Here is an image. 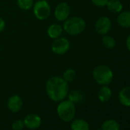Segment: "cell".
Returning a JSON list of instances; mask_svg holds the SVG:
<instances>
[{
  "label": "cell",
  "instance_id": "cell-1",
  "mask_svg": "<svg viewBox=\"0 0 130 130\" xmlns=\"http://www.w3.org/2000/svg\"><path fill=\"white\" fill-rule=\"evenodd\" d=\"M46 93L48 97L54 102L63 100L68 94L69 86L60 77H52L49 78L45 85Z\"/></svg>",
  "mask_w": 130,
  "mask_h": 130
},
{
  "label": "cell",
  "instance_id": "cell-2",
  "mask_svg": "<svg viewBox=\"0 0 130 130\" xmlns=\"http://www.w3.org/2000/svg\"><path fill=\"white\" fill-rule=\"evenodd\" d=\"M87 24L84 19L74 16L68 18L63 22V31L70 35H78L84 31Z\"/></svg>",
  "mask_w": 130,
  "mask_h": 130
},
{
  "label": "cell",
  "instance_id": "cell-3",
  "mask_svg": "<svg viewBox=\"0 0 130 130\" xmlns=\"http://www.w3.org/2000/svg\"><path fill=\"white\" fill-rule=\"evenodd\" d=\"M93 77L98 84L106 86L112 82L113 79V73L108 66L100 64L93 70Z\"/></svg>",
  "mask_w": 130,
  "mask_h": 130
},
{
  "label": "cell",
  "instance_id": "cell-4",
  "mask_svg": "<svg viewBox=\"0 0 130 130\" xmlns=\"http://www.w3.org/2000/svg\"><path fill=\"white\" fill-rule=\"evenodd\" d=\"M57 112L59 118L62 121L68 122L73 120L75 116V105L70 100H62L57 106Z\"/></svg>",
  "mask_w": 130,
  "mask_h": 130
},
{
  "label": "cell",
  "instance_id": "cell-5",
  "mask_svg": "<svg viewBox=\"0 0 130 130\" xmlns=\"http://www.w3.org/2000/svg\"><path fill=\"white\" fill-rule=\"evenodd\" d=\"M32 8L35 18L40 21L46 20L51 15V6L46 0H38Z\"/></svg>",
  "mask_w": 130,
  "mask_h": 130
},
{
  "label": "cell",
  "instance_id": "cell-6",
  "mask_svg": "<svg viewBox=\"0 0 130 130\" xmlns=\"http://www.w3.org/2000/svg\"><path fill=\"white\" fill-rule=\"evenodd\" d=\"M51 47L54 54L57 55H63L70 50L71 43L68 38L60 37L56 39H54Z\"/></svg>",
  "mask_w": 130,
  "mask_h": 130
},
{
  "label": "cell",
  "instance_id": "cell-7",
  "mask_svg": "<svg viewBox=\"0 0 130 130\" xmlns=\"http://www.w3.org/2000/svg\"><path fill=\"white\" fill-rule=\"evenodd\" d=\"M54 17L59 22L66 21L71 15V7L67 3H60L54 9Z\"/></svg>",
  "mask_w": 130,
  "mask_h": 130
},
{
  "label": "cell",
  "instance_id": "cell-8",
  "mask_svg": "<svg viewBox=\"0 0 130 130\" xmlns=\"http://www.w3.org/2000/svg\"><path fill=\"white\" fill-rule=\"evenodd\" d=\"M112 28L111 20L106 16L99 18L95 23V30L100 35H107Z\"/></svg>",
  "mask_w": 130,
  "mask_h": 130
},
{
  "label": "cell",
  "instance_id": "cell-9",
  "mask_svg": "<svg viewBox=\"0 0 130 130\" xmlns=\"http://www.w3.org/2000/svg\"><path fill=\"white\" fill-rule=\"evenodd\" d=\"M25 125L30 129H36L41 124V119L39 116L35 113L28 114L24 119Z\"/></svg>",
  "mask_w": 130,
  "mask_h": 130
},
{
  "label": "cell",
  "instance_id": "cell-10",
  "mask_svg": "<svg viewBox=\"0 0 130 130\" xmlns=\"http://www.w3.org/2000/svg\"><path fill=\"white\" fill-rule=\"evenodd\" d=\"M7 104L9 109L12 112H16L22 109L23 106V101L19 95H13L9 97Z\"/></svg>",
  "mask_w": 130,
  "mask_h": 130
},
{
  "label": "cell",
  "instance_id": "cell-11",
  "mask_svg": "<svg viewBox=\"0 0 130 130\" xmlns=\"http://www.w3.org/2000/svg\"><path fill=\"white\" fill-rule=\"evenodd\" d=\"M63 26H61L59 24H51L47 30V34L48 37L51 39H56L57 38L61 37L63 34Z\"/></svg>",
  "mask_w": 130,
  "mask_h": 130
},
{
  "label": "cell",
  "instance_id": "cell-12",
  "mask_svg": "<svg viewBox=\"0 0 130 130\" xmlns=\"http://www.w3.org/2000/svg\"><path fill=\"white\" fill-rule=\"evenodd\" d=\"M119 100L122 106H130V87H125L119 91Z\"/></svg>",
  "mask_w": 130,
  "mask_h": 130
},
{
  "label": "cell",
  "instance_id": "cell-13",
  "mask_svg": "<svg viewBox=\"0 0 130 130\" xmlns=\"http://www.w3.org/2000/svg\"><path fill=\"white\" fill-rule=\"evenodd\" d=\"M117 23L122 28H130V12H120L117 17Z\"/></svg>",
  "mask_w": 130,
  "mask_h": 130
},
{
  "label": "cell",
  "instance_id": "cell-14",
  "mask_svg": "<svg viewBox=\"0 0 130 130\" xmlns=\"http://www.w3.org/2000/svg\"><path fill=\"white\" fill-rule=\"evenodd\" d=\"M97 96H98V99L100 101L103 103H106L110 100L112 96V90L109 87H107V85L103 86L99 90Z\"/></svg>",
  "mask_w": 130,
  "mask_h": 130
},
{
  "label": "cell",
  "instance_id": "cell-15",
  "mask_svg": "<svg viewBox=\"0 0 130 130\" xmlns=\"http://www.w3.org/2000/svg\"><path fill=\"white\" fill-rule=\"evenodd\" d=\"M71 130H90L88 122L83 119H74L71 123Z\"/></svg>",
  "mask_w": 130,
  "mask_h": 130
},
{
  "label": "cell",
  "instance_id": "cell-16",
  "mask_svg": "<svg viewBox=\"0 0 130 130\" xmlns=\"http://www.w3.org/2000/svg\"><path fill=\"white\" fill-rule=\"evenodd\" d=\"M106 6L112 13H119L122 10V4L119 0H109Z\"/></svg>",
  "mask_w": 130,
  "mask_h": 130
},
{
  "label": "cell",
  "instance_id": "cell-17",
  "mask_svg": "<svg viewBox=\"0 0 130 130\" xmlns=\"http://www.w3.org/2000/svg\"><path fill=\"white\" fill-rule=\"evenodd\" d=\"M68 95V100H70L71 102H72L74 104L80 103L84 100V94L77 90H74L71 91Z\"/></svg>",
  "mask_w": 130,
  "mask_h": 130
},
{
  "label": "cell",
  "instance_id": "cell-18",
  "mask_svg": "<svg viewBox=\"0 0 130 130\" xmlns=\"http://www.w3.org/2000/svg\"><path fill=\"white\" fill-rule=\"evenodd\" d=\"M102 130H120L119 123L115 119H107L102 124Z\"/></svg>",
  "mask_w": 130,
  "mask_h": 130
},
{
  "label": "cell",
  "instance_id": "cell-19",
  "mask_svg": "<svg viewBox=\"0 0 130 130\" xmlns=\"http://www.w3.org/2000/svg\"><path fill=\"white\" fill-rule=\"evenodd\" d=\"M76 71L73 68H68L65 71L62 75V78L67 83H71L74 81L76 78Z\"/></svg>",
  "mask_w": 130,
  "mask_h": 130
},
{
  "label": "cell",
  "instance_id": "cell-20",
  "mask_svg": "<svg viewBox=\"0 0 130 130\" xmlns=\"http://www.w3.org/2000/svg\"><path fill=\"white\" fill-rule=\"evenodd\" d=\"M102 43L103 44V46L108 49H112L113 47H115L116 44V40L109 36V35H103L102 37Z\"/></svg>",
  "mask_w": 130,
  "mask_h": 130
},
{
  "label": "cell",
  "instance_id": "cell-21",
  "mask_svg": "<svg viewBox=\"0 0 130 130\" xmlns=\"http://www.w3.org/2000/svg\"><path fill=\"white\" fill-rule=\"evenodd\" d=\"M17 4L19 7L22 10H29L33 7V0H17Z\"/></svg>",
  "mask_w": 130,
  "mask_h": 130
},
{
  "label": "cell",
  "instance_id": "cell-22",
  "mask_svg": "<svg viewBox=\"0 0 130 130\" xmlns=\"http://www.w3.org/2000/svg\"><path fill=\"white\" fill-rule=\"evenodd\" d=\"M12 127L13 130H22V129H23V128L25 127L24 121H22L21 119L15 120V121L12 123Z\"/></svg>",
  "mask_w": 130,
  "mask_h": 130
},
{
  "label": "cell",
  "instance_id": "cell-23",
  "mask_svg": "<svg viewBox=\"0 0 130 130\" xmlns=\"http://www.w3.org/2000/svg\"><path fill=\"white\" fill-rule=\"evenodd\" d=\"M93 5L98 7H103L106 6L109 0H91Z\"/></svg>",
  "mask_w": 130,
  "mask_h": 130
},
{
  "label": "cell",
  "instance_id": "cell-24",
  "mask_svg": "<svg viewBox=\"0 0 130 130\" xmlns=\"http://www.w3.org/2000/svg\"><path fill=\"white\" fill-rule=\"evenodd\" d=\"M6 28V22L3 19L0 18V33L3 32Z\"/></svg>",
  "mask_w": 130,
  "mask_h": 130
},
{
  "label": "cell",
  "instance_id": "cell-25",
  "mask_svg": "<svg viewBox=\"0 0 130 130\" xmlns=\"http://www.w3.org/2000/svg\"><path fill=\"white\" fill-rule=\"evenodd\" d=\"M125 45H126V47L127 49L130 51V35L127 37L126 38V41H125Z\"/></svg>",
  "mask_w": 130,
  "mask_h": 130
},
{
  "label": "cell",
  "instance_id": "cell-26",
  "mask_svg": "<svg viewBox=\"0 0 130 130\" xmlns=\"http://www.w3.org/2000/svg\"><path fill=\"white\" fill-rule=\"evenodd\" d=\"M97 130H102V129H97Z\"/></svg>",
  "mask_w": 130,
  "mask_h": 130
},
{
  "label": "cell",
  "instance_id": "cell-27",
  "mask_svg": "<svg viewBox=\"0 0 130 130\" xmlns=\"http://www.w3.org/2000/svg\"><path fill=\"white\" fill-rule=\"evenodd\" d=\"M129 8H130V4H129Z\"/></svg>",
  "mask_w": 130,
  "mask_h": 130
},
{
  "label": "cell",
  "instance_id": "cell-28",
  "mask_svg": "<svg viewBox=\"0 0 130 130\" xmlns=\"http://www.w3.org/2000/svg\"></svg>",
  "mask_w": 130,
  "mask_h": 130
}]
</instances>
